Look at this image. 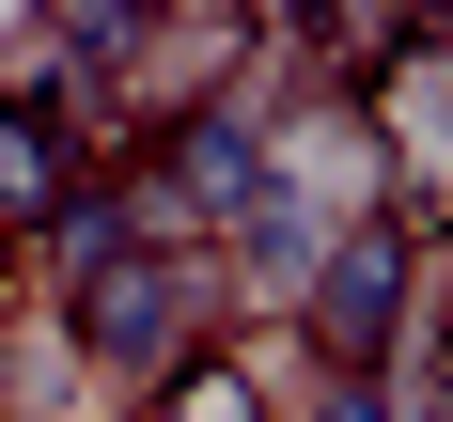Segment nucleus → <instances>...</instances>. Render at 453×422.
Returning a JSON list of instances; mask_svg holds the SVG:
<instances>
[{
	"label": "nucleus",
	"mask_w": 453,
	"mask_h": 422,
	"mask_svg": "<svg viewBox=\"0 0 453 422\" xmlns=\"http://www.w3.org/2000/svg\"><path fill=\"white\" fill-rule=\"evenodd\" d=\"M219 313H234V281H219V250H110L94 281H63V328H79V360L94 375H126V391H157V375H188L203 344H219Z\"/></svg>",
	"instance_id": "nucleus-1"
},
{
	"label": "nucleus",
	"mask_w": 453,
	"mask_h": 422,
	"mask_svg": "<svg viewBox=\"0 0 453 422\" xmlns=\"http://www.w3.org/2000/svg\"><path fill=\"white\" fill-rule=\"evenodd\" d=\"M407 250H422L407 219H344V234H328V266L297 281V328H313L328 391H375V375L407 360Z\"/></svg>",
	"instance_id": "nucleus-2"
},
{
	"label": "nucleus",
	"mask_w": 453,
	"mask_h": 422,
	"mask_svg": "<svg viewBox=\"0 0 453 422\" xmlns=\"http://www.w3.org/2000/svg\"><path fill=\"white\" fill-rule=\"evenodd\" d=\"M63 203H79V157L47 126H0V234H47Z\"/></svg>",
	"instance_id": "nucleus-3"
},
{
	"label": "nucleus",
	"mask_w": 453,
	"mask_h": 422,
	"mask_svg": "<svg viewBox=\"0 0 453 422\" xmlns=\"http://www.w3.org/2000/svg\"><path fill=\"white\" fill-rule=\"evenodd\" d=\"M157 422H266V375L234 360V344H203L188 375H157Z\"/></svg>",
	"instance_id": "nucleus-4"
},
{
	"label": "nucleus",
	"mask_w": 453,
	"mask_h": 422,
	"mask_svg": "<svg viewBox=\"0 0 453 422\" xmlns=\"http://www.w3.org/2000/svg\"><path fill=\"white\" fill-rule=\"evenodd\" d=\"M313 422H375V391H328V407H313Z\"/></svg>",
	"instance_id": "nucleus-5"
}]
</instances>
